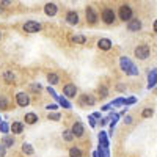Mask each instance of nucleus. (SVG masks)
Wrapping results in <instances>:
<instances>
[{"label": "nucleus", "mask_w": 157, "mask_h": 157, "mask_svg": "<svg viewBox=\"0 0 157 157\" xmlns=\"http://www.w3.org/2000/svg\"><path fill=\"white\" fill-rule=\"evenodd\" d=\"M47 80H49L50 85H57V83L60 82V77H58L55 72H50V74L47 75Z\"/></svg>", "instance_id": "6ab92c4d"}, {"label": "nucleus", "mask_w": 157, "mask_h": 157, "mask_svg": "<svg viewBox=\"0 0 157 157\" xmlns=\"http://www.w3.org/2000/svg\"><path fill=\"white\" fill-rule=\"evenodd\" d=\"M94 102H96V99L91 94H83L80 98V104H82V105H94Z\"/></svg>", "instance_id": "4468645a"}, {"label": "nucleus", "mask_w": 157, "mask_h": 157, "mask_svg": "<svg viewBox=\"0 0 157 157\" xmlns=\"http://www.w3.org/2000/svg\"><path fill=\"white\" fill-rule=\"evenodd\" d=\"M137 99L135 98H129V99H124V105H130V104H135Z\"/></svg>", "instance_id": "2f4dec72"}, {"label": "nucleus", "mask_w": 157, "mask_h": 157, "mask_svg": "<svg viewBox=\"0 0 157 157\" xmlns=\"http://www.w3.org/2000/svg\"><path fill=\"white\" fill-rule=\"evenodd\" d=\"M0 109H8V101L3 96L0 98Z\"/></svg>", "instance_id": "7c9ffc66"}, {"label": "nucleus", "mask_w": 157, "mask_h": 157, "mask_svg": "<svg viewBox=\"0 0 157 157\" xmlns=\"http://www.w3.org/2000/svg\"><path fill=\"white\" fill-rule=\"evenodd\" d=\"M121 104H124V99H123V98H118L116 101H113V102L110 104V105H112V107H116V105H121Z\"/></svg>", "instance_id": "c756f323"}, {"label": "nucleus", "mask_w": 157, "mask_h": 157, "mask_svg": "<svg viewBox=\"0 0 157 157\" xmlns=\"http://www.w3.org/2000/svg\"><path fill=\"white\" fill-rule=\"evenodd\" d=\"M135 57L138 60H146L149 57V46L146 44H141L138 47H135Z\"/></svg>", "instance_id": "f03ea898"}, {"label": "nucleus", "mask_w": 157, "mask_h": 157, "mask_svg": "<svg viewBox=\"0 0 157 157\" xmlns=\"http://www.w3.org/2000/svg\"><path fill=\"white\" fill-rule=\"evenodd\" d=\"M127 29H129V32H138L141 29V21L140 19H130L127 22Z\"/></svg>", "instance_id": "9d476101"}, {"label": "nucleus", "mask_w": 157, "mask_h": 157, "mask_svg": "<svg viewBox=\"0 0 157 157\" xmlns=\"http://www.w3.org/2000/svg\"><path fill=\"white\" fill-rule=\"evenodd\" d=\"M2 143H3L6 148H11V146H14V138L10 137V135H5V137L2 138Z\"/></svg>", "instance_id": "a211bd4d"}, {"label": "nucleus", "mask_w": 157, "mask_h": 157, "mask_svg": "<svg viewBox=\"0 0 157 157\" xmlns=\"http://www.w3.org/2000/svg\"><path fill=\"white\" fill-rule=\"evenodd\" d=\"M22 152H25L27 155H32V154H33L32 145H29V143H24V145H22Z\"/></svg>", "instance_id": "4be33fe9"}, {"label": "nucleus", "mask_w": 157, "mask_h": 157, "mask_svg": "<svg viewBox=\"0 0 157 157\" xmlns=\"http://www.w3.org/2000/svg\"><path fill=\"white\" fill-rule=\"evenodd\" d=\"M71 130H72L74 137H82V135L85 134V127H83V124H82V123H78V121L72 124V129H71Z\"/></svg>", "instance_id": "1a4fd4ad"}, {"label": "nucleus", "mask_w": 157, "mask_h": 157, "mask_svg": "<svg viewBox=\"0 0 157 157\" xmlns=\"http://www.w3.org/2000/svg\"><path fill=\"white\" fill-rule=\"evenodd\" d=\"M24 30L27 33H38L41 30V24L39 22H35V21H29L24 24Z\"/></svg>", "instance_id": "7ed1b4c3"}, {"label": "nucleus", "mask_w": 157, "mask_h": 157, "mask_svg": "<svg viewBox=\"0 0 157 157\" xmlns=\"http://www.w3.org/2000/svg\"><path fill=\"white\" fill-rule=\"evenodd\" d=\"M66 22H68V24H71V25L78 24V14H77L75 11H69L68 14H66Z\"/></svg>", "instance_id": "f8f14e48"}, {"label": "nucleus", "mask_w": 157, "mask_h": 157, "mask_svg": "<svg viewBox=\"0 0 157 157\" xmlns=\"http://www.w3.org/2000/svg\"><path fill=\"white\" fill-rule=\"evenodd\" d=\"M63 94L66 96V98H75V94H77V88H75V85H72V83L64 85V88H63Z\"/></svg>", "instance_id": "0eeeda50"}, {"label": "nucleus", "mask_w": 157, "mask_h": 157, "mask_svg": "<svg viewBox=\"0 0 157 157\" xmlns=\"http://www.w3.org/2000/svg\"><path fill=\"white\" fill-rule=\"evenodd\" d=\"M120 64H121V69L126 72V74H129V75H138V69H137V66L130 61L127 57H121L120 58Z\"/></svg>", "instance_id": "f257e3e1"}, {"label": "nucleus", "mask_w": 157, "mask_h": 157, "mask_svg": "<svg viewBox=\"0 0 157 157\" xmlns=\"http://www.w3.org/2000/svg\"><path fill=\"white\" fill-rule=\"evenodd\" d=\"M46 109H47V110H57V104H49Z\"/></svg>", "instance_id": "f704fd0d"}, {"label": "nucleus", "mask_w": 157, "mask_h": 157, "mask_svg": "<svg viewBox=\"0 0 157 157\" xmlns=\"http://www.w3.org/2000/svg\"><path fill=\"white\" fill-rule=\"evenodd\" d=\"M16 102H17L19 107H27L30 104V98H29V94H25V93H17L16 94Z\"/></svg>", "instance_id": "423d86ee"}, {"label": "nucleus", "mask_w": 157, "mask_h": 157, "mask_svg": "<svg viewBox=\"0 0 157 157\" xmlns=\"http://www.w3.org/2000/svg\"><path fill=\"white\" fill-rule=\"evenodd\" d=\"M154 32H155V33H157V19H155V21H154Z\"/></svg>", "instance_id": "ea45409f"}, {"label": "nucleus", "mask_w": 157, "mask_h": 157, "mask_svg": "<svg viewBox=\"0 0 157 157\" xmlns=\"http://www.w3.org/2000/svg\"><path fill=\"white\" fill-rule=\"evenodd\" d=\"M63 138L66 141H72V138H74L72 130H63Z\"/></svg>", "instance_id": "b1692460"}, {"label": "nucleus", "mask_w": 157, "mask_h": 157, "mask_svg": "<svg viewBox=\"0 0 157 157\" xmlns=\"http://www.w3.org/2000/svg\"><path fill=\"white\" fill-rule=\"evenodd\" d=\"M116 19V14H115V11L107 8V10H104L102 11V21L105 22V24H113Z\"/></svg>", "instance_id": "39448f33"}, {"label": "nucleus", "mask_w": 157, "mask_h": 157, "mask_svg": "<svg viewBox=\"0 0 157 157\" xmlns=\"http://www.w3.org/2000/svg\"><path fill=\"white\" fill-rule=\"evenodd\" d=\"M0 130H2L3 134H6L8 130H11V126H8L6 123H0Z\"/></svg>", "instance_id": "bb28decb"}, {"label": "nucleus", "mask_w": 157, "mask_h": 157, "mask_svg": "<svg viewBox=\"0 0 157 157\" xmlns=\"http://www.w3.org/2000/svg\"><path fill=\"white\" fill-rule=\"evenodd\" d=\"M124 123L130 124V123H132V116H126V120H124Z\"/></svg>", "instance_id": "e433bc0d"}, {"label": "nucleus", "mask_w": 157, "mask_h": 157, "mask_svg": "<svg viewBox=\"0 0 157 157\" xmlns=\"http://www.w3.org/2000/svg\"><path fill=\"white\" fill-rule=\"evenodd\" d=\"M11 132H13V134H22V132H24V124L19 123V121L13 123V124H11Z\"/></svg>", "instance_id": "dca6fc26"}, {"label": "nucleus", "mask_w": 157, "mask_h": 157, "mask_svg": "<svg viewBox=\"0 0 157 157\" xmlns=\"http://www.w3.org/2000/svg\"><path fill=\"white\" fill-rule=\"evenodd\" d=\"M47 91H49V94H50V96H52V98H55V99H57V101H58V99H60V98H58V94H57V93H55V91H54V90H52V88H50V86H49V88H47Z\"/></svg>", "instance_id": "72a5a7b5"}, {"label": "nucleus", "mask_w": 157, "mask_h": 157, "mask_svg": "<svg viewBox=\"0 0 157 157\" xmlns=\"http://www.w3.org/2000/svg\"><path fill=\"white\" fill-rule=\"evenodd\" d=\"M3 78H5V80H6L8 83H11L13 80H14V74H13L11 71H6V72L3 74Z\"/></svg>", "instance_id": "393cba45"}, {"label": "nucleus", "mask_w": 157, "mask_h": 157, "mask_svg": "<svg viewBox=\"0 0 157 157\" xmlns=\"http://www.w3.org/2000/svg\"><path fill=\"white\" fill-rule=\"evenodd\" d=\"M5 152H6V146L3 143H0V157H5Z\"/></svg>", "instance_id": "473e14b6"}, {"label": "nucleus", "mask_w": 157, "mask_h": 157, "mask_svg": "<svg viewBox=\"0 0 157 157\" xmlns=\"http://www.w3.org/2000/svg\"><path fill=\"white\" fill-rule=\"evenodd\" d=\"M83 154H82V149L80 148H75V146H72L71 149H69V157H82Z\"/></svg>", "instance_id": "aec40b11"}, {"label": "nucleus", "mask_w": 157, "mask_h": 157, "mask_svg": "<svg viewBox=\"0 0 157 157\" xmlns=\"http://www.w3.org/2000/svg\"><path fill=\"white\" fill-rule=\"evenodd\" d=\"M99 93H101L102 98H107V96H109V90H107L105 86H101V88H99Z\"/></svg>", "instance_id": "cd10ccee"}, {"label": "nucleus", "mask_w": 157, "mask_h": 157, "mask_svg": "<svg viewBox=\"0 0 157 157\" xmlns=\"http://www.w3.org/2000/svg\"><path fill=\"white\" fill-rule=\"evenodd\" d=\"M157 85V69H151L148 74V90L154 88Z\"/></svg>", "instance_id": "6e6552de"}, {"label": "nucleus", "mask_w": 157, "mask_h": 157, "mask_svg": "<svg viewBox=\"0 0 157 157\" xmlns=\"http://www.w3.org/2000/svg\"><path fill=\"white\" fill-rule=\"evenodd\" d=\"M116 90H118V91H124V90H126V86H124V85H118V86H116Z\"/></svg>", "instance_id": "4c0bfd02"}, {"label": "nucleus", "mask_w": 157, "mask_h": 157, "mask_svg": "<svg viewBox=\"0 0 157 157\" xmlns=\"http://www.w3.org/2000/svg\"><path fill=\"white\" fill-rule=\"evenodd\" d=\"M154 115V110L152 109H145L141 112V118H151Z\"/></svg>", "instance_id": "a878e982"}, {"label": "nucleus", "mask_w": 157, "mask_h": 157, "mask_svg": "<svg viewBox=\"0 0 157 157\" xmlns=\"http://www.w3.org/2000/svg\"><path fill=\"white\" fill-rule=\"evenodd\" d=\"M33 90H41V85H32Z\"/></svg>", "instance_id": "58836bf2"}, {"label": "nucleus", "mask_w": 157, "mask_h": 157, "mask_svg": "<svg viewBox=\"0 0 157 157\" xmlns=\"http://www.w3.org/2000/svg\"><path fill=\"white\" fill-rule=\"evenodd\" d=\"M58 102H60V105H61L63 109H71V107H72V105H71V102H69L68 99H64V98H60Z\"/></svg>", "instance_id": "5701e85b"}, {"label": "nucleus", "mask_w": 157, "mask_h": 157, "mask_svg": "<svg viewBox=\"0 0 157 157\" xmlns=\"http://www.w3.org/2000/svg\"><path fill=\"white\" fill-rule=\"evenodd\" d=\"M47 120H52V121H58L60 120V113H50L47 116Z\"/></svg>", "instance_id": "c85d7f7f"}, {"label": "nucleus", "mask_w": 157, "mask_h": 157, "mask_svg": "<svg viewBox=\"0 0 157 157\" xmlns=\"http://www.w3.org/2000/svg\"><path fill=\"white\" fill-rule=\"evenodd\" d=\"M88 120H90V124H91V127H94V126H96V121H94V116H90Z\"/></svg>", "instance_id": "c9c22d12"}, {"label": "nucleus", "mask_w": 157, "mask_h": 157, "mask_svg": "<svg viewBox=\"0 0 157 157\" xmlns=\"http://www.w3.org/2000/svg\"><path fill=\"white\" fill-rule=\"evenodd\" d=\"M71 41H72V43H75V44H85L86 38H85V36H78V35H77V36H72V38H71Z\"/></svg>", "instance_id": "412c9836"}, {"label": "nucleus", "mask_w": 157, "mask_h": 157, "mask_svg": "<svg viewBox=\"0 0 157 157\" xmlns=\"http://www.w3.org/2000/svg\"><path fill=\"white\" fill-rule=\"evenodd\" d=\"M24 120H25V123H27V124H35V123L38 121V116H36L35 113H27Z\"/></svg>", "instance_id": "f3484780"}, {"label": "nucleus", "mask_w": 157, "mask_h": 157, "mask_svg": "<svg viewBox=\"0 0 157 157\" xmlns=\"http://www.w3.org/2000/svg\"><path fill=\"white\" fill-rule=\"evenodd\" d=\"M85 14H86V21H88L90 24H96V21H98V14H96V11L91 8V6L86 8Z\"/></svg>", "instance_id": "9b49d317"}, {"label": "nucleus", "mask_w": 157, "mask_h": 157, "mask_svg": "<svg viewBox=\"0 0 157 157\" xmlns=\"http://www.w3.org/2000/svg\"><path fill=\"white\" fill-rule=\"evenodd\" d=\"M8 2H10V0H3V5H8Z\"/></svg>", "instance_id": "a19ab883"}, {"label": "nucleus", "mask_w": 157, "mask_h": 157, "mask_svg": "<svg viewBox=\"0 0 157 157\" xmlns=\"http://www.w3.org/2000/svg\"><path fill=\"white\" fill-rule=\"evenodd\" d=\"M98 47L102 49V50H109L112 47V41H110V39H107V38H102V39H99V41H98Z\"/></svg>", "instance_id": "2eb2a0df"}, {"label": "nucleus", "mask_w": 157, "mask_h": 157, "mask_svg": "<svg viewBox=\"0 0 157 157\" xmlns=\"http://www.w3.org/2000/svg\"><path fill=\"white\" fill-rule=\"evenodd\" d=\"M57 11H58V8H57L55 3H47V5L44 6V13H46L47 16H55Z\"/></svg>", "instance_id": "ddd939ff"}, {"label": "nucleus", "mask_w": 157, "mask_h": 157, "mask_svg": "<svg viewBox=\"0 0 157 157\" xmlns=\"http://www.w3.org/2000/svg\"><path fill=\"white\" fill-rule=\"evenodd\" d=\"M120 19H123L124 22L132 19V8H130L129 5H123L120 8Z\"/></svg>", "instance_id": "20e7f679"}]
</instances>
